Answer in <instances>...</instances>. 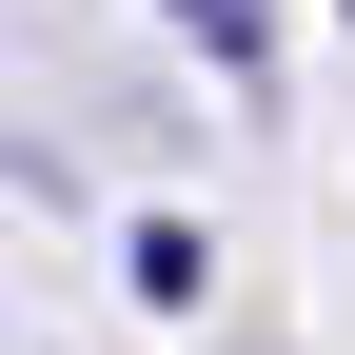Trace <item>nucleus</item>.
I'll return each instance as SVG.
<instances>
[{"label":"nucleus","mask_w":355,"mask_h":355,"mask_svg":"<svg viewBox=\"0 0 355 355\" xmlns=\"http://www.w3.org/2000/svg\"><path fill=\"white\" fill-rule=\"evenodd\" d=\"M158 20H178V40H198V60H217V79H277V0H158Z\"/></svg>","instance_id":"1"},{"label":"nucleus","mask_w":355,"mask_h":355,"mask_svg":"<svg viewBox=\"0 0 355 355\" xmlns=\"http://www.w3.org/2000/svg\"><path fill=\"white\" fill-rule=\"evenodd\" d=\"M336 20H355V0H336Z\"/></svg>","instance_id":"2"}]
</instances>
